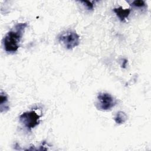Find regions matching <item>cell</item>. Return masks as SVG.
Instances as JSON below:
<instances>
[{
    "mask_svg": "<svg viewBox=\"0 0 151 151\" xmlns=\"http://www.w3.org/2000/svg\"><path fill=\"white\" fill-rule=\"evenodd\" d=\"M27 26L26 22L18 23L5 35L3 39V45L6 52L14 53L18 50L19 47V44Z\"/></svg>",
    "mask_w": 151,
    "mask_h": 151,
    "instance_id": "cell-1",
    "label": "cell"
},
{
    "mask_svg": "<svg viewBox=\"0 0 151 151\" xmlns=\"http://www.w3.org/2000/svg\"><path fill=\"white\" fill-rule=\"evenodd\" d=\"M40 117V115L32 110L22 113L19 117V120L28 130L31 131L39 124Z\"/></svg>",
    "mask_w": 151,
    "mask_h": 151,
    "instance_id": "cell-2",
    "label": "cell"
},
{
    "mask_svg": "<svg viewBox=\"0 0 151 151\" xmlns=\"http://www.w3.org/2000/svg\"><path fill=\"white\" fill-rule=\"evenodd\" d=\"M117 104V100L110 94L100 93L97 97L96 106L97 109L102 111H108L114 107Z\"/></svg>",
    "mask_w": 151,
    "mask_h": 151,
    "instance_id": "cell-3",
    "label": "cell"
},
{
    "mask_svg": "<svg viewBox=\"0 0 151 151\" xmlns=\"http://www.w3.org/2000/svg\"><path fill=\"white\" fill-rule=\"evenodd\" d=\"M58 41L68 50H72L80 44V37L76 31L69 30L58 37Z\"/></svg>",
    "mask_w": 151,
    "mask_h": 151,
    "instance_id": "cell-4",
    "label": "cell"
},
{
    "mask_svg": "<svg viewBox=\"0 0 151 151\" xmlns=\"http://www.w3.org/2000/svg\"><path fill=\"white\" fill-rule=\"evenodd\" d=\"M113 11L121 21H124L125 19L129 17L130 13V9L129 8L124 9L122 6L114 8Z\"/></svg>",
    "mask_w": 151,
    "mask_h": 151,
    "instance_id": "cell-5",
    "label": "cell"
},
{
    "mask_svg": "<svg viewBox=\"0 0 151 151\" xmlns=\"http://www.w3.org/2000/svg\"><path fill=\"white\" fill-rule=\"evenodd\" d=\"M0 109L1 113H2L3 111L6 112L9 110V106L8 104V97L6 94L2 91H1L0 93Z\"/></svg>",
    "mask_w": 151,
    "mask_h": 151,
    "instance_id": "cell-6",
    "label": "cell"
},
{
    "mask_svg": "<svg viewBox=\"0 0 151 151\" xmlns=\"http://www.w3.org/2000/svg\"><path fill=\"white\" fill-rule=\"evenodd\" d=\"M127 119V116L126 114L124 112L122 111H118L114 117L115 122L119 124H123L124 123L126 122Z\"/></svg>",
    "mask_w": 151,
    "mask_h": 151,
    "instance_id": "cell-7",
    "label": "cell"
},
{
    "mask_svg": "<svg viewBox=\"0 0 151 151\" xmlns=\"http://www.w3.org/2000/svg\"><path fill=\"white\" fill-rule=\"evenodd\" d=\"M80 3L83 4V5L86 6V8L88 10H93L94 9V2L89 1H81Z\"/></svg>",
    "mask_w": 151,
    "mask_h": 151,
    "instance_id": "cell-8",
    "label": "cell"
},
{
    "mask_svg": "<svg viewBox=\"0 0 151 151\" xmlns=\"http://www.w3.org/2000/svg\"><path fill=\"white\" fill-rule=\"evenodd\" d=\"M132 4L133 6H136V7H139V8L143 7V6H145L146 5L145 1H142V0H136V1H134L132 2Z\"/></svg>",
    "mask_w": 151,
    "mask_h": 151,
    "instance_id": "cell-9",
    "label": "cell"
},
{
    "mask_svg": "<svg viewBox=\"0 0 151 151\" xmlns=\"http://www.w3.org/2000/svg\"><path fill=\"white\" fill-rule=\"evenodd\" d=\"M127 63V60H124V61H123V64H122V67L123 68H125L126 67V65Z\"/></svg>",
    "mask_w": 151,
    "mask_h": 151,
    "instance_id": "cell-10",
    "label": "cell"
}]
</instances>
